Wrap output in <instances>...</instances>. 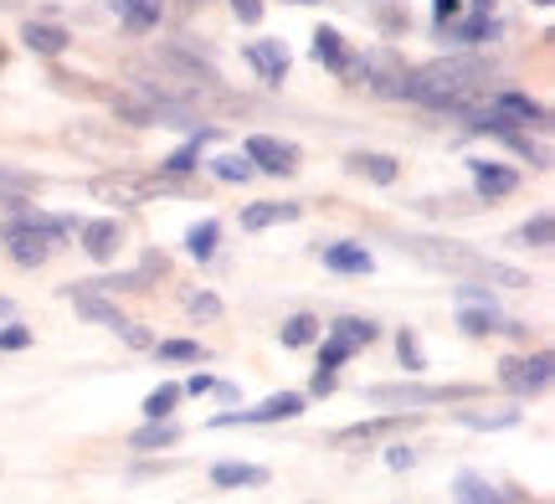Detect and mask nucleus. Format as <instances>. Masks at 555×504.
<instances>
[{"instance_id":"1","label":"nucleus","mask_w":555,"mask_h":504,"mask_svg":"<svg viewBox=\"0 0 555 504\" xmlns=\"http://www.w3.org/2000/svg\"><path fill=\"white\" fill-rule=\"evenodd\" d=\"M489 82H494V62L483 57H437L427 67H412V73H401L397 82V99H412L422 108H437V114H468L483 103L489 93Z\"/></svg>"},{"instance_id":"2","label":"nucleus","mask_w":555,"mask_h":504,"mask_svg":"<svg viewBox=\"0 0 555 504\" xmlns=\"http://www.w3.org/2000/svg\"><path fill=\"white\" fill-rule=\"evenodd\" d=\"M406 253H416L422 262H433L442 273H457V279H474V283H504V288H530V279L519 268H504V262L483 258L474 247L463 243H437V237H406Z\"/></svg>"},{"instance_id":"3","label":"nucleus","mask_w":555,"mask_h":504,"mask_svg":"<svg viewBox=\"0 0 555 504\" xmlns=\"http://www.w3.org/2000/svg\"><path fill=\"white\" fill-rule=\"evenodd\" d=\"M57 243H62V222L41 217V211H26V217H11V222H5V247H11V258H16L21 268L47 262V253Z\"/></svg>"},{"instance_id":"4","label":"nucleus","mask_w":555,"mask_h":504,"mask_svg":"<svg viewBox=\"0 0 555 504\" xmlns=\"http://www.w3.org/2000/svg\"><path fill=\"white\" fill-rule=\"evenodd\" d=\"M365 397H371V402H380V406L416 412V406H437V402H468V397H478V386H422V382H401V386H371Z\"/></svg>"},{"instance_id":"5","label":"nucleus","mask_w":555,"mask_h":504,"mask_svg":"<svg viewBox=\"0 0 555 504\" xmlns=\"http://www.w3.org/2000/svg\"><path fill=\"white\" fill-rule=\"evenodd\" d=\"M551 356L540 350V356H509V361L499 365V382L509 386L515 397H540L545 386H551Z\"/></svg>"},{"instance_id":"6","label":"nucleus","mask_w":555,"mask_h":504,"mask_svg":"<svg viewBox=\"0 0 555 504\" xmlns=\"http://www.w3.org/2000/svg\"><path fill=\"white\" fill-rule=\"evenodd\" d=\"M304 412V397L298 391H278V397H268L262 406H253V412H221V417H211V427H262V423H288V417H298Z\"/></svg>"},{"instance_id":"7","label":"nucleus","mask_w":555,"mask_h":504,"mask_svg":"<svg viewBox=\"0 0 555 504\" xmlns=\"http://www.w3.org/2000/svg\"><path fill=\"white\" fill-rule=\"evenodd\" d=\"M242 155H247L253 170H262V176H294L298 170V150L273 140V134H253V140L242 144Z\"/></svg>"},{"instance_id":"8","label":"nucleus","mask_w":555,"mask_h":504,"mask_svg":"<svg viewBox=\"0 0 555 504\" xmlns=\"http://www.w3.org/2000/svg\"><path fill=\"white\" fill-rule=\"evenodd\" d=\"M494 108L515 124V129H545V119H551V114H545L535 99H525V93H499Z\"/></svg>"},{"instance_id":"9","label":"nucleus","mask_w":555,"mask_h":504,"mask_svg":"<svg viewBox=\"0 0 555 504\" xmlns=\"http://www.w3.org/2000/svg\"><path fill=\"white\" fill-rule=\"evenodd\" d=\"M468 170H474V185L483 196H509L519 185V170H509V165H499V160H474Z\"/></svg>"},{"instance_id":"10","label":"nucleus","mask_w":555,"mask_h":504,"mask_svg":"<svg viewBox=\"0 0 555 504\" xmlns=\"http://www.w3.org/2000/svg\"><path fill=\"white\" fill-rule=\"evenodd\" d=\"M247 62L262 73V82L288 78V52H283V41H253V47H247Z\"/></svg>"},{"instance_id":"11","label":"nucleus","mask_w":555,"mask_h":504,"mask_svg":"<svg viewBox=\"0 0 555 504\" xmlns=\"http://www.w3.org/2000/svg\"><path fill=\"white\" fill-rule=\"evenodd\" d=\"M319 258H324V268H335V273H371L376 268V258L360 243H335V247H324Z\"/></svg>"},{"instance_id":"12","label":"nucleus","mask_w":555,"mask_h":504,"mask_svg":"<svg viewBox=\"0 0 555 504\" xmlns=\"http://www.w3.org/2000/svg\"><path fill=\"white\" fill-rule=\"evenodd\" d=\"M278 222H298V206L294 202H258L242 211V227H247V232H268V227H278Z\"/></svg>"},{"instance_id":"13","label":"nucleus","mask_w":555,"mask_h":504,"mask_svg":"<svg viewBox=\"0 0 555 504\" xmlns=\"http://www.w3.org/2000/svg\"><path fill=\"white\" fill-rule=\"evenodd\" d=\"M21 41H26V47H31V52H37V57H62V52H67V31H62V26H41V21H26V31H21Z\"/></svg>"},{"instance_id":"14","label":"nucleus","mask_w":555,"mask_h":504,"mask_svg":"<svg viewBox=\"0 0 555 504\" xmlns=\"http://www.w3.org/2000/svg\"><path fill=\"white\" fill-rule=\"evenodd\" d=\"M211 484L217 489H258V484H268V468L262 464H217L211 468Z\"/></svg>"},{"instance_id":"15","label":"nucleus","mask_w":555,"mask_h":504,"mask_svg":"<svg viewBox=\"0 0 555 504\" xmlns=\"http://www.w3.org/2000/svg\"><path fill=\"white\" fill-rule=\"evenodd\" d=\"M442 31H448L457 47H478V41H494V37H499V21L489 16V11H478V16H468V21H453V26H442Z\"/></svg>"},{"instance_id":"16","label":"nucleus","mask_w":555,"mask_h":504,"mask_svg":"<svg viewBox=\"0 0 555 504\" xmlns=\"http://www.w3.org/2000/svg\"><path fill=\"white\" fill-rule=\"evenodd\" d=\"M82 253L99 258V262L114 258V253H119V222H88L82 227Z\"/></svg>"},{"instance_id":"17","label":"nucleus","mask_w":555,"mask_h":504,"mask_svg":"<svg viewBox=\"0 0 555 504\" xmlns=\"http://www.w3.org/2000/svg\"><path fill=\"white\" fill-rule=\"evenodd\" d=\"M309 57L314 62H324V67H335V73H345V37H339L335 26H319L314 31V47H309Z\"/></svg>"},{"instance_id":"18","label":"nucleus","mask_w":555,"mask_h":504,"mask_svg":"<svg viewBox=\"0 0 555 504\" xmlns=\"http://www.w3.org/2000/svg\"><path fill=\"white\" fill-rule=\"evenodd\" d=\"M457 329L463 335H504V324H499V309H489V303H463L457 309Z\"/></svg>"},{"instance_id":"19","label":"nucleus","mask_w":555,"mask_h":504,"mask_svg":"<svg viewBox=\"0 0 555 504\" xmlns=\"http://www.w3.org/2000/svg\"><path fill=\"white\" fill-rule=\"evenodd\" d=\"M73 303H78L82 320H99V324H108V329H124V314L114 303H103L93 288H73Z\"/></svg>"},{"instance_id":"20","label":"nucleus","mask_w":555,"mask_h":504,"mask_svg":"<svg viewBox=\"0 0 555 504\" xmlns=\"http://www.w3.org/2000/svg\"><path fill=\"white\" fill-rule=\"evenodd\" d=\"M211 140H217V129H196V134H191V144H185V150H176V155L159 165V170H165V176H185V170H196L201 150H206Z\"/></svg>"},{"instance_id":"21","label":"nucleus","mask_w":555,"mask_h":504,"mask_svg":"<svg viewBox=\"0 0 555 504\" xmlns=\"http://www.w3.org/2000/svg\"><path fill=\"white\" fill-rule=\"evenodd\" d=\"M330 340H339L345 350H360V345L376 340V324H371V320H356V314H345V320L330 324Z\"/></svg>"},{"instance_id":"22","label":"nucleus","mask_w":555,"mask_h":504,"mask_svg":"<svg viewBox=\"0 0 555 504\" xmlns=\"http://www.w3.org/2000/svg\"><path fill=\"white\" fill-rule=\"evenodd\" d=\"M180 443V427L170 423V417H159V423L139 427L134 438H129V448H139V453H150V448H176Z\"/></svg>"},{"instance_id":"23","label":"nucleus","mask_w":555,"mask_h":504,"mask_svg":"<svg viewBox=\"0 0 555 504\" xmlns=\"http://www.w3.org/2000/svg\"><path fill=\"white\" fill-rule=\"evenodd\" d=\"M412 417V412H391V417H371V423H350V427H339L335 438L339 443H360V438H380V432H391V427H401Z\"/></svg>"},{"instance_id":"24","label":"nucleus","mask_w":555,"mask_h":504,"mask_svg":"<svg viewBox=\"0 0 555 504\" xmlns=\"http://www.w3.org/2000/svg\"><path fill=\"white\" fill-rule=\"evenodd\" d=\"M345 165H350L356 176H371V181H376V185H391V181H397V176H401V170H397V160H391V155H350V160H345Z\"/></svg>"},{"instance_id":"25","label":"nucleus","mask_w":555,"mask_h":504,"mask_svg":"<svg viewBox=\"0 0 555 504\" xmlns=\"http://www.w3.org/2000/svg\"><path fill=\"white\" fill-rule=\"evenodd\" d=\"M159 5L165 0H119V16L129 31H150V26H159Z\"/></svg>"},{"instance_id":"26","label":"nucleus","mask_w":555,"mask_h":504,"mask_svg":"<svg viewBox=\"0 0 555 504\" xmlns=\"http://www.w3.org/2000/svg\"><path fill=\"white\" fill-rule=\"evenodd\" d=\"M217 243H221V227L217 222H196L191 232H185V253L201 262H211L217 258Z\"/></svg>"},{"instance_id":"27","label":"nucleus","mask_w":555,"mask_h":504,"mask_svg":"<svg viewBox=\"0 0 555 504\" xmlns=\"http://www.w3.org/2000/svg\"><path fill=\"white\" fill-rule=\"evenodd\" d=\"M319 335V320L314 314H294V320H283V329H278V340L288 345V350H304V345Z\"/></svg>"},{"instance_id":"28","label":"nucleus","mask_w":555,"mask_h":504,"mask_svg":"<svg viewBox=\"0 0 555 504\" xmlns=\"http://www.w3.org/2000/svg\"><path fill=\"white\" fill-rule=\"evenodd\" d=\"M180 397H185V391H180L176 382L155 386V391L144 397V417H150V423H159V417H170V412H176V402H180Z\"/></svg>"},{"instance_id":"29","label":"nucleus","mask_w":555,"mask_h":504,"mask_svg":"<svg viewBox=\"0 0 555 504\" xmlns=\"http://www.w3.org/2000/svg\"><path fill=\"white\" fill-rule=\"evenodd\" d=\"M457 504H499V494L489 484H483V479H478V474H457Z\"/></svg>"},{"instance_id":"30","label":"nucleus","mask_w":555,"mask_h":504,"mask_svg":"<svg viewBox=\"0 0 555 504\" xmlns=\"http://www.w3.org/2000/svg\"><path fill=\"white\" fill-rule=\"evenodd\" d=\"M211 176H217V181H253L258 170H253L247 155H221V160H211Z\"/></svg>"},{"instance_id":"31","label":"nucleus","mask_w":555,"mask_h":504,"mask_svg":"<svg viewBox=\"0 0 555 504\" xmlns=\"http://www.w3.org/2000/svg\"><path fill=\"white\" fill-rule=\"evenodd\" d=\"M155 356L159 361H206V345H196V340H159Z\"/></svg>"},{"instance_id":"32","label":"nucleus","mask_w":555,"mask_h":504,"mask_svg":"<svg viewBox=\"0 0 555 504\" xmlns=\"http://www.w3.org/2000/svg\"><path fill=\"white\" fill-rule=\"evenodd\" d=\"M463 427H515L519 412H499V417H489V412H453Z\"/></svg>"},{"instance_id":"33","label":"nucleus","mask_w":555,"mask_h":504,"mask_svg":"<svg viewBox=\"0 0 555 504\" xmlns=\"http://www.w3.org/2000/svg\"><path fill=\"white\" fill-rule=\"evenodd\" d=\"M519 243H535V247H551V211H540L535 222L519 227Z\"/></svg>"},{"instance_id":"34","label":"nucleus","mask_w":555,"mask_h":504,"mask_svg":"<svg viewBox=\"0 0 555 504\" xmlns=\"http://www.w3.org/2000/svg\"><path fill=\"white\" fill-rule=\"evenodd\" d=\"M397 356L406 361V371H422V365H427V361H422V345H416L412 329H401V335H397Z\"/></svg>"},{"instance_id":"35","label":"nucleus","mask_w":555,"mask_h":504,"mask_svg":"<svg viewBox=\"0 0 555 504\" xmlns=\"http://www.w3.org/2000/svg\"><path fill=\"white\" fill-rule=\"evenodd\" d=\"M350 356H356V350H345L339 340H324V350H319V371H339Z\"/></svg>"},{"instance_id":"36","label":"nucleus","mask_w":555,"mask_h":504,"mask_svg":"<svg viewBox=\"0 0 555 504\" xmlns=\"http://www.w3.org/2000/svg\"><path fill=\"white\" fill-rule=\"evenodd\" d=\"M453 294H457V309H463V303H489V309H499V299L489 294V288H478V283H463V288H453Z\"/></svg>"},{"instance_id":"37","label":"nucleus","mask_w":555,"mask_h":504,"mask_svg":"<svg viewBox=\"0 0 555 504\" xmlns=\"http://www.w3.org/2000/svg\"><path fill=\"white\" fill-rule=\"evenodd\" d=\"M26 345H31V329H26V324H5V329H0V350H26Z\"/></svg>"},{"instance_id":"38","label":"nucleus","mask_w":555,"mask_h":504,"mask_svg":"<svg viewBox=\"0 0 555 504\" xmlns=\"http://www.w3.org/2000/svg\"><path fill=\"white\" fill-rule=\"evenodd\" d=\"M185 309H191V314H206V320H217L221 299H217V294H191V299H185Z\"/></svg>"},{"instance_id":"39","label":"nucleus","mask_w":555,"mask_h":504,"mask_svg":"<svg viewBox=\"0 0 555 504\" xmlns=\"http://www.w3.org/2000/svg\"><path fill=\"white\" fill-rule=\"evenodd\" d=\"M232 16H237L242 26H258V21H262V0H232Z\"/></svg>"},{"instance_id":"40","label":"nucleus","mask_w":555,"mask_h":504,"mask_svg":"<svg viewBox=\"0 0 555 504\" xmlns=\"http://www.w3.org/2000/svg\"><path fill=\"white\" fill-rule=\"evenodd\" d=\"M433 16H437V26H448V21L463 16V0H433Z\"/></svg>"},{"instance_id":"41","label":"nucleus","mask_w":555,"mask_h":504,"mask_svg":"<svg viewBox=\"0 0 555 504\" xmlns=\"http://www.w3.org/2000/svg\"><path fill=\"white\" fill-rule=\"evenodd\" d=\"M309 391H314V397H330V391H335V371H314Z\"/></svg>"},{"instance_id":"42","label":"nucleus","mask_w":555,"mask_h":504,"mask_svg":"<svg viewBox=\"0 0 555 504\" xmlns=\"http://www.w3.org/2000/svg\"><path fill=\"white\" fill-rule=\"evenodd\" d=\"M386 468H412V448H386Z\"/></svg>"},{"instance_id":"43","label":"nucleus","mask_w":555,"mask_h":504,"mask_svg":"<svg viewBox=\"0 0 555 504\" xmlns=\"http://www.w3.org/2000/svg\"><path fill=\"white\" fill-rule=\"evenodd\" d=\"M180 391H191V397H201V391H217V382H211V376H191V382L180 386Z\"/></svg>"},{"instance_id":"44","label":"nucleus","mask_w":555,"mask_h":504,"mask_svg":"<svg viewBox=\"0 0 555 504\" xmlns=\"http://www.w3.org/2000/svg\"><path fill=\"white\" fill-rule=\"evenodd\" d=\"M5 314H11V299H5V294H0V320H5Z\"/></svg>"},{"instance_id":"45","label":"nucleus","mask_w":555,"mask_h":504,"mask_svg":"<svg viewBox=\"0 0 555 504\" xmlns=\"http://www.w3.org/2000/svg\"><path fill=\"white\" fill-rule=\"evenodd\" d=\"M288 5H314V0H288Z\"/></svg>"},{"instance_id":"46","label":"nucleus","mask_w":555,"mask_h":504,"mask_svg":"<svg viewBox=\"0 0 555 504\" xmlns=\"http://www.w3.org/2000/svg\"><path fill=\"white\" fill-rule=\"evenodd\" d=\"M108 5H114V11H119V0H108Z\"/></svg>"},{"instance_id":"47","label":"nucleus","mask_w":555,"mask_h":504,"mask_svg":"<svg viewBox=\"0 0 555 504\" xmlns=\"http://www.w3.org/2000/svg\"><path fill=\"white\" fill-rule=\"evenodd\" d=\"M0 5H16V0H0Z\"/></svg>"},{"instance_id":"48","label":"nucleus","mask_w":555,"mask_h":504,"mask_svg":"<svg viewBox=\"0 0 555 504\" xmlns=\"http://www.w3.org/2000/svg\"><path fill=\"white\" fill-rule=\"evenodd\" d=\"M535 5H551V0H535Z\"/></svg>"}]
</instances>
